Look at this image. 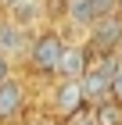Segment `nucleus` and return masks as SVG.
Wrapping results in <instances>:
<instances>
[{"label":"nucleus","instance_id":"obj_7","mask_svg":"<svg viewBox=\"0 0 122 125\" xmlns=\"http://www.w3.org/2000/svg\"><path fill=\"white\" fill-rule=\"evenodd\" d=\"M7 18L14 21V25H22V29H32V25L43 21V0H18V4L7 11Z\"/></svg>","mask_w":122,"mask_h":125},{"label":"nucleus","instance_id":"obj_1","mask_svg":"<svg viewBox=\"0 0 122 125\" xmlns=\"http://www.w3.org/2000/svg\"><path fill=\"white\" fill-rule=\"evenodd\" d=\"M86 50H90V57H111L119 54L122 57V14L119 11H104L97 14L94 25L86 29Z\"/></svg>","mask_w":122,"mask_h":125},{"label":"nucleus","instance_id":"obj_11","mask_svg":"<svg viewBox=\"0 0 122 125\" xmlns=\"http://www.w3.org/2000/svg\"><path fill=\"white\" fill-rule=\"evenodd\" d=\"M108 93H111L115 100H122V64L111 72V86H108Z\"/></svg>","mask_w":122,"mask_h":125},{"label":"nucleus","instance_id":"obj_6","mask_svg":"<svg viewBox=\"0 0 122 125\" xmlns=\"http://www.w3.org/2000/svg\"><path fill=\"white\" fill-rule=\"evenodd\" d=\"M29 29H22V25H14L11 18H4L0 21V50L4 54H22V50H29V36H25Z\"/></svg>","mask_w":122,"mask_h":125},{"label":"nucleus","instance_id":"obj_14","mask_svg":"<svg viewBox=\"0 0 122 125\" xmlns=\"http://www.w3.org/2000/svg\"><path fill=\"white\" fill-rule=\"evenodd\" d=\"M14 4H18V0H0V11H4V14H7V11L14 7Z\"/></svg>","mask_w":122,"mask_h":125},{"label":"nucleus","instance_id":"obj_17","mask_svg":"<svg viewBox=\"0 0 122 125\" xmlns=\"http://www.w3.org/2000/svg\"><path fill=\"white\" fill-rule=\"evenodd\" d=\"M119 64H122V57H119Z\"/></svg>","mask_w":122,"mask_h":125},{"label":"nucleus","instance_id":"obj_9","mask_svg":"<svg viewBox=\"0 0 122 125\" xmlns=\"http://www.w3.org/2000/svg\"><path fill=\"white\" fill-rule=\"evenodd\" d=\"M97 18V7L94 0H68V11H65V21H72L75 29H90Z\"/></svg>","mask_w":122,"mask_h":125},{"label":"nucleus","instance_id":"obj_16","mask_svg":"<svg viewBox=\"0 0 122 125\" xmlns=\"http://www.w3.org/2000/svg\"><path fill=\"white\" fill-rule=\"evenodd\" d=\"M115 11H119V14H122V0H115Z\"/></svg>","mask_w":122,"mask_h":125},{"label":"nucleus","instance_id":"obj_3","mask_svg":"<svg viewBox=\"0 0 122 125\" xmlns=\"http://www.w3.org/2000/svg\"><path fill=\"white\" fill-rule=\"evenodd\" d=\"M50 107H54L57 118H72L86 107V96H83V86L79 79H57L54 86V96H50Z\"/></svg>","mask_w":122,"mask_h":125},{"label":"nucleus","instance_id":"obj_2","mask_svg":"<svg viewBox=\"0 0 122 125\" xmlns=\"http://www.w3.org/2000/svg\"><path fill=\"white\" fill-rule=\"evenodd\" d=\"M61 50H65V36H61L54 25H47V29H40L36 36H29L25 61H29V68H32L36 75H54Z\"/></svg>","mask_w":122,"mask_h":125},{"label":"nucleus","instance_id":"obj_8","mask_svg":"<svg viewBox=\"0 0 122 125\" xmlns=\"http://www.w3.org/2000/svg\"><path fill=\"white\" fill-rule=\"evenodd\" d=\"M90 118H94V125H122V100L104 96V100L90 104Z\"/></svg>","mask_w":122,"mask_h":125},{"label":"nucleus","instance_id":"obj_15","mask_svg":"<svg viewBox=\"0 0 122 125\" xmlns=\"http://www.w3.org/2000/svg\"><path fill=\"white\" fill-rule=\"evenodd\" d=\"M25 125H54V122H47V118H32V122H25Z\"/></svg>","mask_w":122,"mask_h":125},{"label":"nucleus","instance_id":"obj_5","mask_svg":"<svg viewBox=\"0 0 122 125\" xmlns=\"http://www.w3.org/2000/svg\"><path fill=\"white\" fill-rule=\"evenodd\" d=\"M25 111V86L22 79H4L0 82V122H18Z\"/></svg>","mask_w":122,"mask_h":125},{"label":"nucleus","instance_id":"obj_12","mask_svg":"<svg viewBox=\"0 0 122 125\" xmlns=\"http://www.w3.org/2000/svg\"><path fill=\"white\" fill-rule=\"evenodd\" d=\"M11 68H14V64H11V57H7V54H4V50H0V82H4V79H11V75H14Z\"/></svg>","mask_w":122,"mask_h":125},{"label":"nucleus","instance_id":"obj_10","mask_svg":"<svg viewBox=\"0 0 122 125\" xmlns=\"http://www.w3.org/2000/svg\"><path fill=\"white\" fill-rule=\"evenodd\" d=\"M68 0H43V18L47 21H65Z\"/></svg>","mask_w":122,"mask_h":125},{"label":"nucleus","instance_id":"obj_13","mask_svg":"<svg viewBox=\"0 0 122 125\" xmlns=\"http://www.w3.org/2000/svg\"><path fill=\"white\" fill-rule=\"evenodd\" d=\"M97 14H104V11H115V0H94Z\"/></svg>","mask_w":122,"mask_h":125},{"label":"nucleus","instance_id":"obj_4","mask_svg":"<svg viewBox=\"0 0 122 125\" xmlns=\"http://www.w3.org/2000/svg\"><path fill=\"white\" fill-rule=\"evenodd\" d=\"M90 50H86V43H65V50H61V57H57V68H54V79H79L90 68Z\"/></svg>","mask_w":122,"mask_h":125}]
</instances>
